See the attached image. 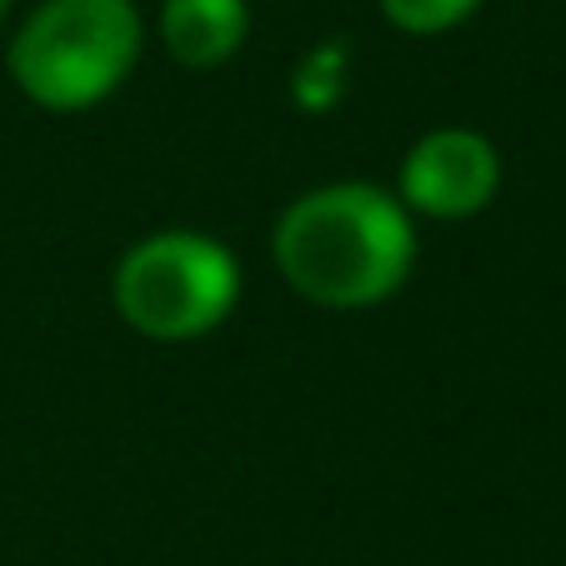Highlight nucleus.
Here are the masks:
<instances>
[{
    "instance_id": "f257e3e1",
    "label": "nucleus",
    "mask_w": 566,
    "mask_h": 566,
    "mask_svg": "<svg viewBox=\"0 0 566 566\" xmlns=\"http://www.w3.org/2000/svg\"><path fill=\"white\" fill-rule=\"evenodd\" d=\"M271 261L281 281L311 306L366 311L391 301L411 281L417 221L386 186H311L276 216Z\"/></svg>"
},
{
    "instance_id": "f03ea898",
    "label": "nucleus",
    "mask_w": 566,
    "mask_h": 566,
    "mask_svg": "<svg viewBox=\"0 0 566 566\" xmlns=\"http://www.w3.org/2000/svg\"><path fill=\"white\" fill-rule=\"evenodd\" d=\"M146 45L136 0H41L11 35V81L55 116L111 101L130 81Z\"/></svg>"
},
{
    "instance_id": "7ed1b4c3",
    "label": "nucleus",
    "mask_w": 566,
    "mask_h": 566,
    "mask_svg": "<svg viewBox=\"0 0 566 566\" xmlns=\"http://www.w3.org/2000/svg\"><path fill=\"white\" fill-rule=\"evenodd\" d=\"M241 301L231 247L206 231L166 226L140 235L111 271V306L146 342H201Z\"/></svg>"
},
{
    "instance_id": "20e7f679",
    "label": "nucleus",
    "mask_w": 566,
    "mask_h": 566,
    "mask_svg": "<svg viewBox=\"0 0 566 566\" xmlns=\"http://www.w3.org/2000/svg\"><path fill=\"white\" fill-rule=\"evenodd\" d=\"M502 191V150L471 126H437L411 140L396 171V201L427 221H471Z\"/></svg>"
},
{
    "instance_id": "39448f33",
    "label": "nucleus",
    "mask_w": 566,
    "mask_h": 566,
    "mask_svg": "<svg viewBox=\"0 0 566 566\" xmlns=\"http://www.w3.org/2000/svg\"><path fill=\"white\" fill-rule=\"evenodd\" d=\"M251 35L247 0H160V41L186 71H216Z\"/></svg>"
},
{
    "instance_id": "423d86ee",
    "label": "nucleus",
    "mask_w": 566,
    "mask_h": 566,
    "mask_svg": "<svg viewBox=\"0 0 566 566\" xmlns=\"http://www.w3.org/2000/svg\"><path fill=\"white\" fill-rule=\"evenodd\" d=\"M481 11V0H381V15L401 35H447Z\"/></svg>"
},
{
    "instance_id": "0eeeda50",
    "label": "nucleus",
    "mask_w": 566,
    "mask_h": 566,
    "mask_svg": "<svg viewBox=\"0 0 566 566\" xmlns=\"http://www.w3.org/2000/svg\"><path fill=\"white\" fill-rule=\"evenodd\" d=\"M6 11H11V0H0V21H6Z\"/></svg>"
}]
</instances>
